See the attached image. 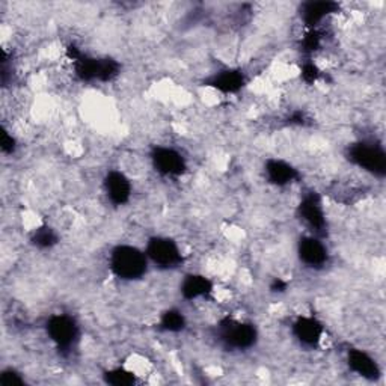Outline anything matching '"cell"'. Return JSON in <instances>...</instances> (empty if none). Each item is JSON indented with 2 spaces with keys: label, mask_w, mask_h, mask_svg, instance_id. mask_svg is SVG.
<instances>
[{
  "label": "cell",
  "mask_w": 386,
  "mask_h": 386,
  "mask_svg": "<svg viewBox=\"0 0 386 386\" xmlns=\"http://www.w3.org/2000/svg\"><path fill=\"white\" fill-rule=\"evenodd\" d=\"M147 254L133 246H118L110 255V267L121 279H139L147 272Z\"/></svg>",
  "instance_id": "obj_1"
},
{
  "label": "cell",
  "mask_w": 386,
  "mask_h": 386,
  "mask_svg": "<svg viewBox=\"0 0 386 386\" xmlns=\"http://www.w3.org/2000/svg\"><path fill=\"white\" fill-rule=\"evenodd\" d=\"M147 256L160 267H172L181 260L177 245L169 239H154L149 241Z\"/></svg>",
  "instance_id": "obj_2"
},
{
  "label": "cell",
  "mask_w": 386,
  "mask_h": 386,
  "mask_svg": "<svg viewBox=\"0 0 386 386\" xmlns=\"http://www.w3.org/2000/svg\"><path fill=\"white\" fill-rule=\"evenodd\" d=\"M130 181L123 172H110L106 180V192L115 204H123L130 198Z\"/></svg>",
  "instance_id": "obj_3"
},
{
  "label": "cell",
  "mask_w": 386,
  "mask_h": 386,
  "mask_svg": "<svg viewBox=\"0 0 386 386\" xmlns=\"http://www.w3.org/2000/svg\"><path fill=\"white\" fill-rule=\"evenodd\" d=\"M294 334H296L300 343L306 346H317L322 341L323 328L314 319L302 317V319L294 323Z\"/></svg>",
  "instance_id": "obj_4"
},
{
  "label": "cell",
  "mask_w": 386,
  "mask_h": 386,
  "mask_svg": "<svg viewBox=\"0 0 386 386\" xmlns=\"http://www.w3.org/2000/svg\"><path fill=\"white\" fill-rule=\"evenodd\" d=\"M300 258L304 260L309 266H322L326 261V248H324L319 240L313 237L304 239L299 248Z\"/></svg>",
  "instance_id": "obj_5"
},
{
  "label": "cell",
  "mask_w": 386,
  "mask_h": 386,
  "mask_svg": "<svg viewBox=\"0 0 386 386\" xmlns=\"http://www.w3.org/2000/svg\"><path fill=\"white\" fill-rule=\"evenodd\" d=\"M49 334L53 341H56L59 346L70 344L74 335H75V328L70 319L67 317H55L51 319L50 326H49Z\"/></svg>",
  "instance_id": "obj_6"
},
{
  "label": "cell",
  "mask_w": 386,
  "mask_h": 386,
  "mask_svg": "<svg viewBox=\"0 0 386 386\" xmlns=\"http://www.w3.org/2000/svg\"><path fill=\"white\" fill-rule=\"evenodd\" d=\"M154 162L163 173H180L183 171V158L173 149H157Z\"/></svg>",
  "instance_id": "obj_7"
},
{
  "label": "cell",
  "mask_w": 386,
  "mask_h": 386,
  "mask_svg": "<svg viewBox=\"0 0 386 386\" xmlns=\"http://www.w3.org/2000/svg\"><path fill=\"white\" fill-rule=\"evenodd\" d=\"M300 213H302V219L306 221V224H309L315 228H319L320 224L323 222V211H322V204L317 201L315 198H308L305 200L304 204H300Z\"/></svg>",
  "instance_id": "obj_8"
},
{
  "label": "cell",
  "mask_w": 386,
  "mask_h": 386,
  "mask_svg": "<svg viewBox=\"0 0 386 386\" xmlns=\"http://www.w3.org/2000/svg\"><path fill=\"white\" fill-rule=\"evenodd\" d=\"M349 364L361 376H373L376 373V364L373 359H370L362 352H352L349 354Z\"/></svg>",
  "instance_id": "obj_9"
},
{
  "label": "cell",
  "mask_w": 386,
  "mask_h": 386,
  "mask_svg": "<svg viewBox=\"0 0 386 386\" xmlns=\"http://www.w3.org/2000/svg\"><path fill=\"white\" fill-rule=\"evenodd\" d=\"M183 289L189 298H198L210 291V282L204 276H191L184 282Z\"/></svg>",
  "instance_id": "obj_10"
},
{
  "label": "cell",
  "mask_w": 386,
  "mask_h": 386,
  "mask_svg": "<svg viewBox=\"0 0 386 386\" xmlns=\"http://www.w3.org/2000/svg\"><path fill=\"white\" fill-rule=\"evenodd\" d=\"M269 176L270 178L275 181L278 184H284V183H289L293 177V169L290 168L289 165H285L282 162H274L269 165Z\"/></svg>",
  "instance_id": "obj_11"
},
{
  "label": "cell",
  "mask_w": 386,
  "mask_h": 386,
  "mask_svg": "<svg viewBox=\"0 0 386 386\" xmlns=\"http://www.w3.org/2000/svg\"><path fill=\"white\" fill-rule=\"evenodd\" d=\"M165 324L168 326L169 330L180 329V326L183 328V317H181L178 313H171L169 315H166Z\"/></svg>",
  "instance_id": "obj_12"
}]
</instances>
